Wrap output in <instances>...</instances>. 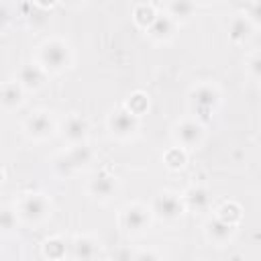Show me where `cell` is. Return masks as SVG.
Returning a JSON list of instances; mask_svg holds the SVG:
<instances>
[{"label": "cell", "mask_w": 261, "mask_h": 261, "mask_svg": "<svg viewBox=\"0 0 261 261\" xmlns=\"http://www.w3.org/2000/svg\"><path fill=\"white\" fill-rule=\"evenodd\" d=\"M35 61L49 75H61L73 65V49L63 37H47L39 43Z\"/></svg>", "instance_id": "cell-1"}, {"label": "cell", "mask_w": 261, "mask_h": 261, "mask_svg": "<svg viewBox=\"0 0 261 261\" xmlns=\"http://www.w3.org/2000/svg\"><path fill=\"white\" fill-rule=\"evenodd\" d=\"M186 98H188V108L192 110V116L200 118L202 122H208L222 104V90L218 84L204 80V82H196L188 90Z\"/></svg>", "instance_id": "cell-2"}, {"label": "cell", "mask_w": 261, "mask_h": 261, "mask_svg": "<svg viewBox=\"0 0 261 261\" xmlns=\"http://www.w3.org/2000/svg\"><path fill=\"white\" fill-rule=\"evenodd\" d=\"M94 161H96V151L86 141V143H77V145H67V149H63L61 153H57L53 157L51 167L59 177H69V175H75V173L88 169Z\"/></svg>", "instance_id": "cell-3"}, {"label": "cell", "mask_w": 261, "mask_h": 261, "mask_svg": "<svg viewBox=\"0 0 261 261\" xmlns=\"http://www.w3.org/2000/svg\"><path fill=\"white\" fill-rule=\"evenodd\" d=\"M18 220L27 226H41L53 214V202L45 192H22L14 202Z\"/></svg>", "instance_id": "cell-4"}, {"label": "cell", "mask_w": 261, "mask_h": 261, "mask_svg": "<svg viewBox=\"0 0 261 261\" xmlns=\"http://www.w3.org/2000/svg\"><path fill=\"white\" fill-rule=\"evenodd\" d=\"M153 212L149 204L143 202H128L118 212V226L126 237H141L153 224Z\"/></svg>", "instance_id": "cell-5"}, {"label": "cell", "mask_w": 261, "mask_h": 261, "mask_svg": "<svg viewBox=\"0 0 261 261\" xmlns=\"http://www.w3.org/2000/svg\"><path fill=\"white\" fill-rule=\"evenodd\" d=\"M171 139H173V145L186 149L188 153L190 151H196L206 141V122H202L196 116L179 118L171 126Z\"/></svg>", "instance_id": "cell-6"}, {"label": "cell", "mask_w": 261, "mask_h": 261, "mask_svg": "<svg viewBox=\"0 0 261 261\" xmlns=\"http://www.w3.org/2000/svg\"><path fill=\"white\" fill-rule=\"evenodd\" d=\"M106 128L112 139H116L120 143H128L133 139H137V135L141 133V116L133 114L122 104L106 116Z\"/></svg>", "instance_id": "cell-7"}, {"label": "cell", "mask_w": 261, "mask_h": 261, "mask_svg": "<svg viewBox=\"0 0 261 261\" xmlns=\"http://www.w3.org/2000/svg\"><path fill=\"white\" fill-rule=\"evenodd\" d=\"M149 208L153 212V218L161 220V222H177L188 212L186 204L181 200V194L175 192V190H167V188L155 192V196L151 198Z\"/></svg>", "instance_id": "cell-8"}, {"label": "cell", "mask_w": 261, "mask_h": 261, "mask_svg": "<svg viewBox=\"0 0 261 261\" xmlns=\"http://www.w3.org/2000/svg\"><path fill=\"white\" fill-rule=\"evenodd\" d=\"M57 126L59 124L51 110L37 108L22 120V135L31 143H43V141H49L57 133Z\"/></svg>", "instance_id": "cell-9"}, {"label": "cell", "mask_w": 261, "mask_h": 261, "mask_svg": "<svg viewBox=\"0 0 261 261\" xmlns=\"http://www.w3.org/2000/svg\"><path fill=\"white\" fill-rule=\"evenodd\" d=\"M86 194L98 204H108L118 194V177L108 169H98L86 179Z\"/></svg>", "instance_id": "cell-10"}, {"label": "cell", "mask_w": 261, "mask_h": 261, "mask_svg": "<svg viewBox=\"0 0 261 261\" xmlns=\"http://www.w3.org/2000/svg\"><path fill=\"white\" fill-rule=\"evenodd\" d=\"M14 82H18V86L27 92V94H35L39 90H43L49 82V73L33 59V61H24L18 65Z\"/></svg>", "instance_id": "cell-11"}, {"label": "cell", "mask_w": 261, "mask_h": 261, "mask_svg": "<svg viewBox=\"0 0 261 261\" xmlns=\"http://www.w3.org/2000/svg\"><path fill=\"white\" fill-rule=\"evenodd\" d=\"M57 133L65 145L86 143V141H90V122L82 114L71 112L61 120V124L57 126Z\"/></svg>", "instance_id": "cell-12"}, {"label": "cell", "mask_w": 261, "mask_h": 261, "mask_svg": "<svg viewBox=\"0 0 261 261\" xmlns=\"http://www.w3.org/2000/svg\"><path fill=\"white\" fill-rule=\"evenodd\" d=\"M237 228L239 226H232V224L224 222L222 218H218L214 214L204 222V237L214 247H226L228 243H232V239L237 234Z\"/></svg>", "instance_id": "cell-13"}, {"label": "cell", "mask_w": 261, "mask_h": 261, "mask_svg": "<svg viewBox=\"0 0 261 261\" xmlns=\"http://www.w3.org/2000/svg\"><path fill=\"white\" fill-rule=\"evenodd\" d=\"M255 31H257V24H255L245 12H237V14H232L230 20H228V24H226L228 41H230L232 45H237V47L249 43V41L253 39Z\"/></svg>", "instance_id": "cell-14"}, {"label": "cell", "mask_w": 261, "mask_h": 261, "mask_svg": "<svg viewBox=\"0 0 261 261\" xmlns=\"http://www.w3.org/2000/svg\"><path fill=\"white\" fill-rule=\"evenodd\" d=\"M181 200L188 212H208L212 204V192L204 184H192L181 192Z\"/></svg>", "instance_id": "cell-15"}, {"label": "cell", "mask_w": 261, "mask_h": 261, "mask_svg": "<svg viewBox=\"0 0 261 261\" xmlns=\"http://www.w3.org/2000/svg\"><path fill=\"white\" fill-rule=\"evenodd\" d=\"M175 33H177V24L163 12H159L157 16H155V20L149 24V29H147V37L153 41V43H157V45H167V43H171L173 39H175Z\"/></svg>", "instance_id": "cell-16"}, {"label": "cell", "mask_w": 261, "mask_h": 261, "mask_svg": "<svg viewBox=\"0 0 261 261\" xmlns=\"http://www.w3.org/2000/svg\"><path fill=\"white\" fill-rule=\"evenodd\" d=\"M69 257L77 261H88L100 257V241L92 234H75L69 243Z\"/></svg>", "instance_id": "cell-17"}, {"label": "cell", "mask_w": 261, "mask_h": 261, "mask_svg": "<svg viewBox=\"0 0 261 261\" xmlns=\"http://www.w3.org/2000/svg\"><path fill=\"white\" fill-rule=\"evenodd\" d=\"M27 92L18 86V82H6L0 86V110L4 112H16L24 106Z\"/></svg>", "instance_id": "cell-18"}, {"label": "cell", "mask_w": 261, "mask_h": 261, "mask_svg": "<svg viewBox=\"0 0 261 261\" xmlns=\"http://www.w3.org/2000/svg\"><path fill=\"white\" fill-rule=\"evenodd\" d=\"M198 8V0H165V14L177 24H186L194 18Z\"/></svg>", "instance_id": "cell-19"}, {"label": "cell", "mask_w": 261, "mask_h": 261, "mask_svg": "<svg viewBox=\"0 0 261 261\" xmlns=\"http://www.w3.org/2000/svg\"><path fill=\"white\" fill-rule=\"evenodd\" d=\"M41 255L45 259H63L67 255V245H65V239L59 237V234H51L47 237L43 243H41Z\"/></svg>", "instance_id": "cell-20"}, {"label": "cell", "mask_w": 261, "mask_h": 261, "mask_svg": "<svg viewBox=\"0 0 261 261\" xmlns=\"http://www.w3.org/2000/svg\"><path fill=\"white\" fill-rule=\"evenodd\" d=\"M124 106H126L133 114H137V116H141V118H143V114H147V112H149L151 98H149V94H147V92H143V90H135V92H130V94H128V98L124 100Z\"/></svg>", "instance_id": "cell-21"}, {"label": "cell", "mask_w": 261, "mask_h": 261, "mask_svg": "<svg viewBox=\"0 0 261 261\" xmlns=\"http://www.w3.org/2000/svg\"><path fill=\"white\" fill-rule=\"evenodd\" d=\"M157 14H159L157 8H155L153 4H149V2H141V4H137V6L133 8V20H135V24H137L139 29H143V31L149 29V24L155 20Z\"/></svg>", "instance_id": "cell-22"}, {"label": "cell", "mask_w": 261, "mask_h": 261, "mask_svg": "<svg viewBox=\"0 0 261 261\" xmlns=\"http://www.w3.org/2000/svg\"><path fill=\"white\" fill-rule=\"evenodd\" d=\"M186 163H188V151L186 149H181L177 145L165 149V153H163V165L169 171H179V169L186 167Z\"/></svg>", "instance_id": "cell-23"}, {"label": "cell", "mask_w": 261, "mask_h": 261, "mask_svg": "<svg viewBox=\"0 0 261 261\" xmlns=\"http://www.w3.org/2000/svg\"><path fill=\"white\" fill-rule=\"evenodd\" d=\"M216 216L222 218L224 222L232 224V226H239L241 220H243V208H241L237 202H224V204L216 210Z\"/></svg>", "instance_id": "cell-24"}, {"label": "cell", "mask_w": 261, "mask_h": 261, "mask_svg": "<svg viewBox=\"0 0 261 261\" xmlns=\"http://www.w3.org/2000/svg\"><path fill=\"white\" fill-rule=\"evenodd\" d=\"M18 224H20V220H18L16 208L2 204L0 206V232H12V230H16Z\"/></svg>", "instance_id": "cell-25"}, {"label": "cell", "mask_w": 261, "mask_h": 261, "mask_svg": "<svg viewBox=\"0 0 261 261\" xmlns=\"http://www.w3.org/2000/svg\"><path fill=\"white\" fill-rule=\"evenodd\" d=\"M245 73L251 82H259V77H261V55H259L257 49H253L245 57Z\"/></svg>", "instance_id": "cell-26"}, {"label": "cell", "mask_w": 261, "mask_h": 261, "mask_svg": "<svg viewBox=\"0 0 261 261\" xmlns=\"http://www.w3.org/2000/svg\"><path fill=\"white\" fill-rule=\"evenodd\" d=\"M10 22H12V12L6 4L0 2V33H4L10 27Z\"/></svg>", "instance_id": "cell-27"}, {"label": "cell", "mask_w": 261, "mask_h": 261, "mask_svg": "<svg viewBox=\"0 0 261 261\" xmlns=\"http://www.w3.org/2000/svg\"><path fill=\"white\" fill-rule=\"evenodd\" d=\"M163 255L159 251H151V249H141V251H133L130 259H161Z\"/></svg>", "instance_id": "cell-28"}, {"label": "cell", "mask_w": 261, "mask_h": 261, "mask_svg": "<svg viewBox=\"0 0 261 261\" xmlns=\"http://www.w3.org/2000/svg\"><path fill=\"white\" fill-rule=\"evenodd\" d=\"M33 6H37L39 10H51L53 6L59 4V0H29Z\"/></svg>", "instance_id": "cell-29"}, {"label": "cell", "mask_w": 261, "mask_h": 261, "mask_svg": "<svg viewBox=\"0 0 261 261\" xmlns=\"http://www.w3.org/2000/svg\"><path fill=\"white\" fill-rule=\"evenodd\" d=\"M61 4H65L67 8H82L88 4V0H59Z\"/></svg>", "instance_id": "cell-30"}, {"label": "cell", "mask_w": 261, "mask_h": 261, "mask_svg": "<svg viewBox=\"0 0 261 261\" xmlns=\"http://www.w3.org/2000/svg\"><path fill=\"white\" fill-rule=\"evenodd\" d=\"M2 181H4V169L0 167V186H2Z\"/></svg>", "instance_id": "cell-31"}, {"label": "cell", "mask_w": 261, "mask_h": 261, "mask_svg": "<svg viewBox=\"0 0 261 261\" xmlns=\"http://www.w3.org/2000/svg\"><path fill=\"white\" fill-rule=\"evenodd\" d=\"M200 2H204V4H210V2H218V0H200Z\"/></svg>", "instance_id": "cell-32"}, {"label": "cell", "mask_w": 261, "mask_h": 261, "mask_svg": "<svg viewBox=\"0 0 261 261\" xmlns=\"http://www.w3.org/2000/svg\"><path fill=\"white\" fill-rule=\"evenodd\" d=\"M0 257H2V249H0Z\"/></svg>", "instance_id": "cell-33"}]
</instances>
